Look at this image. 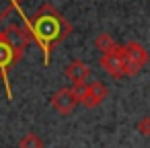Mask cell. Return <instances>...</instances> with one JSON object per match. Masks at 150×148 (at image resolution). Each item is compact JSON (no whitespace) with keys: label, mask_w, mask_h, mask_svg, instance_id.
Returning a JSON list of instances; mask_svg holds the SVG:
<instances>
[{"label":"cell","mask_w":150,"mask_h":148,"mask_svg":"<svg viewBox=\"0 0 150 148\" xmlns=\"http://www.w3.org/2000/svg\"><path fill=\"white\" fill-rule=\"evenodd\" d=\"M15 60H19L17 54H15V50L2 39V35H0V76H2L4 82H6V68H8L11 64H15ZM6 91H8V97H11L8 82H6Z\"/></svg>","instance_id":"cell-6"},{"label":"cell","mask_w":150,"mask_h":148,"mask_svg":"<svg viewBox=\"0 0 150 148\" xmlns=\"http://www.w3.org/2000/svg\"><path fill=\"white\" fill-rule=\"evenodd\" d=\"M76 103H78V99H76V95H74L72 89H60V91L52 97V105H54L60 113H64V115L70 113Z\"/></svg>","instance_id":"cell-5"},{"label":"cell","mask_w":150,"mask_h":148,"mask_svg":"<svg viewBox=\"0 0 150 148\" xmlns=\"http://www.w3.org/2000/svg\"><path fill=\"white\" fill-rule=\"evenodd\" d=\"M21 148H43V142L39 140V136L37 134H27L23 140H21V144H19Z\"/></svg>","instance_id":"cell-10"},{"label":"cell","mask_w":150,"mask_h":148,"mask_svg":"<svg viewBox=\"0 0 150 148\" xmlns=\"http://www.w3.org/2000/svg\"><path fill=\"white\" fill-rule=\"evenodd\" d=\"M101 66L103 70L113 76V78H121L127 74V56H125V50L123 47H115L111 50L109 54H103L101 58Z\"/></svg>","instance_id":"cell-2"},{"label":"cell","mask_w":150,"mask_h":148,"mask_svg":"<svg viewBox=\"0 0 150 148\" xmlns=\"http://www.w3.org/2000/svg\"><path fill=\"white\" fill-rule=\"evenodd\" d=\"M105 97H107V89H105L101 82H86V91H84V95H82L80 101H82L86 107H95V105H99Z\"/></svg>","instance_id":"cell-7"},{"label":"cell","mask_w":150,"mask_h":148,"mask_svg":"<svg viewBox=\"0 0 150 148\" xmlns=\"http://www.w3.org/2000/svg\"><path fill=\"white\" fill-rule=\"evenodd\" d=\"M95 45H97V50H101L103 54H109L111 50H115L117 45H115V41L107 35V33H101L97 39H95Z\"/></svg>","instance_id":"cell-9"},{"label":"cell","mask_w":150,"mask_h":148,"mask_svg":"<svg viewBox=\"0 0 150 148\" xmlns=\"http://www.w3.org/2000/svg\"><path fill=\"white\" fill-rule=\"evenodd\" d=\"M66 76L72 80V84H82V82H86V78H88V66H86L84 62L74 60V62L66 68Z\"/></svg>","instance_id":"cell-8"},{"label":"cell","mask_w":150,"mask_h":148,"mask_svg":"<svg viewBox=\"0 0 150 148\" xmlns=\"http://www.w3.org/2000/svg\"><path fill=\"white\" fill-rule=\"evenodd\" d=\"M138 130H140L142 134H150V117H144V119H140V123H138Z\"/></svg>","instance_id":"cell-11"},{"label":"cell","mask_w":150,"mask_h":148,"mask_svg":"<svg viewBox=\"0 0 150 148\" xmlns=\"http://www.w3.org/2000/svg\"><path fill=\"white\" fill-rule=\"evenodd\" d=\"M2 35V39L15 50V54H17V58H21V54L25 52V47L29 45V41L33 39V33H31V29H23V27H8L6 31H2L0 33Z\"/></svg>","instance_id":"cell-3"},{"label":"cell","mask_w":150,"mask_h":148,"mask_svg":"<svg viewBox=\"0 0 150 148\" xmlns=\"http://www.w3.org/2000/svg\"><path fill=\"white\" fill-rule=\"evenodd\" d=\"M31 31H33V37L39 41V45L43 47L45 52V60H50V47L52 43L60 41L64 33V23L60 19V15H43V13H37L33 23L29 25Z\"/></svg>","instance_id":"cell-1"},{"label":"cell","mask_w":150,"mask_h":148,"mask_svg":"<svg viewBox=\"0 0 150 148\" xmlns=\"http://www.w3.org/2000/svg\"><path fill=\"white\" fill-rule=\"evenodd\" d=\"M123 50H125V56H127V74H136L148 62V52L136 41L127 43Z\"/></svg>","instance_id":"cell-4"}]
</instances>
